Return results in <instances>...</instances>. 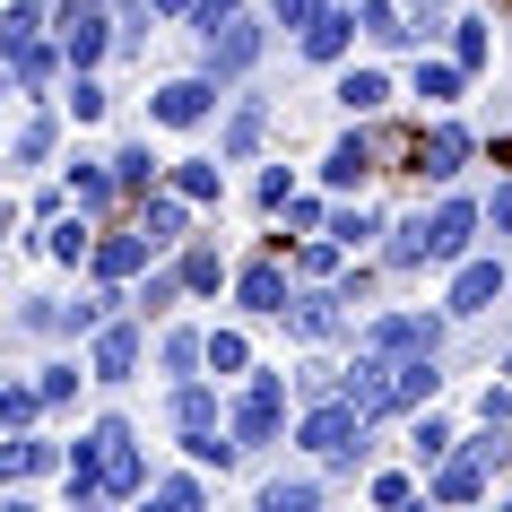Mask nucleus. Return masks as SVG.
I'll list each match as a JSON object with an SVG mask.
<instances>
[{
	"label": "nucleus",
	"mask_w": 512,
	"mask_h": 512,
	"mask_svg": "<svg viewBox=\"0 0 512 512\" xmlns=\"http://www.w3.org/2000/svg\"><path fill=\"white\" fill-rule=\"evenodd\" d=\"M339 270H348V243L339 235H304L296 243V278H339Z\"/></svg>",
	"instance_id": "obj_38"
},
{
	"label": "nucleus",
	"mask_w": 512,
	"mask_h": 512,
	"mask_svg": "<svg viewBox=\"0 0 512 512\" xmlns=\"http://www.w3.org/2000/svg\"><path fill=\"white\" fill-rule=\"evenodd\" d=\"M365 426H374V417H365V408H356L348 391H330V400H313V408H304L296 443H304L313 460H356V452H365Z\"/></svg>",
	"instance_id": "obj_4"
},
{
	"label": "nucleus",
	"mask_w": 512,
	"mask_h": 512,
	"mask_svg": "<svg viewBox=\"0 0 512 512\" xmlns=\"http://www.w3.org/2000/svg\"><path fill=\"white\" fill-rule=\"evenodd\" d=\"M53 35L70 53V70H96L122 44V18H113V0H53Z\"/></svg>",
	"instance_id": "obj_2"
},
{
	"label": "nucleus",
	"mask_w": 512,
	"mask_h": 512,
	"mask_svg": "<svg viewBox=\"0 0 512 512\" xmlns=\"http://www.w3.org/2000/svg\"><path fill=\"white\" fill-rule=\"evenodd\" d=\"M0 61H9V79L27 87V96H35V87H53L61 70H70V53H61V35H35V44H18V53H0Z\"/></svg>",
	"instance_id": "obj_22"
},
{
	"label": "nucleus",
	"mask_w": 512,
	"mask_h": 512,
	"mask_svg": "<svg viewBox=\"0 0 512 512\" xmlns=\"http://www.w3.org/2000/svg\"><path fill=\"white\" fill-rule=\"evenodd\" d=\"M148 261H157V235H148V226H96V252H87V270L96 278H113V287H131L139 270H148Z\"/></svg>",
	"instance_id": "obj_7"
},
{
	"label": "nucleus",
	"mask_w": 512,
	"mask_h": 512,
	"mask_svg": "<svg viewBox=\"0 0 512 512\" xmlns=\"http://www.w3.org/2000/svg\"><path fill=\"white\" fill-rule=\"evenodd\" d=\"M148 495H157V504H200L209 486H200V478H157V486H148Z\"/></svg>",
	"instance_id": "obj_50"
},
{
	"label": "nucleus",
	"mask_w": 512,
	"mask_h": 512,
	"mask_svg": "<svg viewBox=\"0 0 512 512\" xmlns=\"http://www.w3.org/2000/svg\"><path fill=\"white\" fill-rule=\"evenodd\" d=\"M235 9H243V0H200V35H209V27H226Z\"/></svg>",
	"instance_id": "obj_54"
},
{
	"label": "nucleus",
	"mask_w": 512,
	"mask_h": 512,
	"mask_svg": "<svg viewBox=\"0 0 512 512\" xmlns=\"http://www.w3.org/2000/svg\"><path fill=\"white\" fill-rule=\"evenodd\" d=\"M61 122H70V113H27V122H18V139H9V165H53V148H61Z\"/></svg>",
	"instance_id": "obj_26"
},
{
	"label": "nucleus",
	"mask_w": 512,
	"mask_h": 512,
	"mask_svg": "<svg viewBox=\"0 0 512 512\" xmlns=\"http://www.w3.org/2000/svg\"><path fill=\"white\" fill-rule=\"evenodd\" d=\"M356 35H365V27H356V9H348V0H330V9H322V18H313V27L296 35V44H304V61H322V70H339V61L356 53Z\"/></svg>",
	"instance_id": "obj_16"
},
{
	"label": "nucleus",
	"mask_w": 512,
	"mask_h": 512,
	"mask_svg": "<svg viewBox=\"0 0 512 512\" xmlns=\"http://www.w3.org/2000/svg\"><path fill=\"white\" fill-rule=\"evenodd\" d=\"M9 217H18V209H9V200H0V226H9Z\"/></svg>",
	"instance_id": "obj_57"
},
{
	"label": "nucleus",
	"mask_w": 512,
	"mask_h": 512,
	"mask_svg": "<svg viewBox=\"0 0 512 512\" xmlns=\"http://www.w3.org/2000/svg\"><path fill=\"white\" fill-rule=\"evenodd\" d=\"M278 217L296 226V243H304V235H322V226H330V209H322V200H287V209H278Z\"/></svg>",
	"instance_id": "obj_46"
},
{
	"label": "nucleus",
	"mask_w": 512,
	"mask_h": 512,
	"mask_svg": "<svg viewBox=\"0 0 512 512\" xmlns=\"http://www.w3.org/2000/svg\"><path fill=\"white\" fill-rule=\"evenodd\" d=\"M478 226H486V200H434L426 209V252L434 261H460V252H469V243H478Z\"/></svg>",
	"instance_id": "obj_12"
},
{
	"label": "nucleus",
	"mask_w": 512,
	"mask_h": 512,
	"mask_svg": "<svg viewBox=\"0 0 512 512\" xmlns=\"http://www.w3.org/2000/svg\"><path fill=\"white\" fill-rule=\"evenodd\" d=\"M261 139H270V105H261V96H243V105L226 113V131H217V157H226V165H243L252 148H261Z\"/></svg>",
	"instance_id": "obj_24"
},
{
	"label": "nucleus",
	"mask_w": 512,
	"mask_h": 512,
	"mask_svg": "<svg viewBox=\"0 0 512 512\" xmlns=\"http://www.w3.org/2000/svg\"><path fill=\"white\" fill-rule=\"evenodd\" d=\"M408 452H417V469H434V460L452 452V426L434 417V400H426V408H408Z\"/></svg>",
	"instance_id": "obj_35"
},
{
	"label": "nucleus",
	"mask_w": 512,
	"mask_h": 512,
	"mask_svg": "<svg viewBox=\"0 0 512 512\" xmlns=\"http://www.w3.org/2000/svg\"><path fill=\"white\" fill-rule=\"evenodd\" d=\"M356 27L374 35V44H417V27L400 18V0H356Z\"/></svg>",
	"instance_id": "obj_37"
},
{
	"label": "nucleus",
	"mask_w": 512,
	"mask_h": 512,
	"mask_svg": "<svg viewBox=\"0 0 512 512\" xmlns=\"http://www.w3.org/2000/svg\"><path fill=\"white\" fill-rule=\"evenodd\" d=\"M174 270H183V296H217V287H226V252L183 235V261H174Z\"/></svg>",
	"instance_id": "obj_28"
},
{
	"label": "nucleus",
	"mask_w": 512,
	"mask_h": 512,
	"mask_svg": "<svg viewBox=\"0 0 512 512\" xmlns=\"http://www.w3.org/2000/svg\"><path fill=\"white\" fill-rule=\"evenodd\" d=\"M460 452L478 460V469H504V460H512V443H504V426H478V434H460Z\"/></svg>",
	"instance_id": "obj_44"
},
{
	"label": "nucleus",
	"mask_w": 512,
	"mask_h": 512,
	"mask_svg": "<svg viewBox=\"0 0 512 512\" xmlns=\"http://www.w3.org/2000/svg\"><path fill=\"white\" fill-rule=\"evenodd\" d=\"M174 304H183V270H157V261H148L139 287H131V313L148 322V313H174Z\"/></svg>",
	"instance_id": "obj_33"
},
{
	"label": "nucleus",
	"mask_w": 512,
	"mask_h": 512,
	"mask_svg": "<svg viewBox=\"0 0 512 512\" xmlns=\"http://www.w3.org/2000/svg\"><path fill=\"white\" fill-rule=\"evenodd\" d=\"M287 296H296V270H287V261H243L235 270V304L252 313V322H278Z\"/></svg>",
	"instance_id": "obj_13"
},
{
	"label": "nucleus",
	"mask_w": 512,
	"mask_h": 512,
	"mask_svg": "<svg viewBox=\"0 0 512 512\" xmlns=\"http://www.w3.org/2000/svg\"><path fill=\"white\" fill-rule=\"evenodd\" d=\"M443 322H452V313H374V322L356 330V348H374V356H426V348H443Z\"/></svg>",
	"instance_id": "obj_6"
},
{
	"label": "nucleus",
	"mask_w": 512,
	"mask_h": 512,
	"mask_svg": "<svg viewBox=\"0 0 512 512\" xmlns=\"http://www.w3.org/2000/svg\"><path fill=\"white\" fill-rule=\"evenodd\" d=\"M278 322H287V339H304V348H330V339L356 322V304H348V287H339V278H304Z\"/></svg>",
	"instance_id": "obj_1"
},
{
	"label": "nucleus",
	"mask_w": 512,
	"mask_h": 512,
	"mask_svg": "<svg viewBox=\"0 0 512 512\" xmlns=\"http://www.w3.org/2000/svg\"><path fill=\"white\" fill-rule=\"evenodd\" d=\"M105 426V478H96V495L105 504H131V495H148V460H139V434L122 426V417H96Z\"/></svg>",
	"instance_id": "obj_10"
},
{
	"label": "nucleus",
	"mask_w": 512,
	"mask_h": 512,
	"mask_svg": "<svg viewBox=\"0 0 512 512\" xmlns=\"http://www.w3.org/2000/svg\"><path fill=\"white\" fill-rule=\"evenodd\" d=\"M0 426H9V382H0Z\"/></svg>",
	"instance_id": "obj_56"
},
{
	"label": "nucleus",
	"mask_w": 512,
	"mask_h": 512,
	"mask_svg": "<svg viewBox=\"0 0 512 512\" xmlns=\"http://www.w3.org/2000/svg\"><path fill=\"white\" fill-rule=\"evenodd\" d=\"M330 235L356 252V243H374V235H382V217H374V209H330Z\"/></svg>",
	"instance_id": "obj_45"
},
{
	"label": "nucleus",
	"mask_w": 512,
	"mask_h": 512,
	"mask_svg": "<svg viewBox=\"0 0 512 512\" xmlns=\"http://www.w3.org/2000/svg\"><path fill=\"white\" fill-rule=\"evenodd\" d=\"M105 79H96V70H70V96H61V113H70V122H105Z\"/></svg>",
	"instance_id": "obj_40"
},
{
	"label": "nucleus",
	"mask_w": 512,
	"mask_h": 512,
	"mask_svg": "<svg viewBox=\"0 0 512 512\" xmlns=\"http://www.w3.org/2000/svg\"><path fill=\"white\" fill-rule=\"evenodd\" d=\"M79 382H96V374H79L70 356H53V365L35 374V391H44V408H70V400H79Z\"/></svg>",
	"instance_id": "obj_42"
},
{
	"label": "nucleus",
	"mask_w": 512,
	"mask_h": 512,
	"mask_svg": "<svg viewBox=\"0 0 512 512\" xmlns=\"http://www.w3.org/2000/svg\"><path fill=\"white\" fill-rule=\"evenodd\" d=\"M486 478H495V469H478V460H469V452H443V460H434V469H426V495H434V504H478V495H486Z\"/></svg>",
	"instance_id": "obj_20"
},
{
	"label": "nucleus",
	"mask_w": 512,
	"mask_h": 512,
	"mask_svg": "<svg viewBox=\"0 0 512 512\" xmlns=\"http://www.w3.org/2000/svg\"><path fill=\"white\" fill-rule=\"evenodd\" d=\"M191 209H200V200H183V191H174V183H165V191H148V200H139V226L157 235V252H165V243H183V235H191Z\"/></svg>",
	"instance_id": "obj_25"
},
{
	"label": "nucleus",
	"mask_w": 512,
	"mask_h": 512,
	"mask_svg": "<svg viewBox=\"0 0 512 512\" xmlns=\"http://www.w3.org/2000/svg\"><path fill=\"white\" fill-rule=\"evenodd\" d=\"M226 434H235L243 452H261L287 434V374H243L235 408H226Z\"/></svg>",
	"instance_id": "obj_3"
},
{
	"label": "nucleus",
	"mask_w": 512,
	"mask_h": 512,
	"mask_svg": "<svg viewBox=\"0 0 512 512\" xmlns=\"http://www.w3.org/2000/svg\"><path fill=\"white\" fill-rule=\"evenodd\" d=\"M408 96H417L426 113H452L460 96H469V70H460L452 53H417V79H408Z\"/></svg>",
	"instance_id": "obj_18"
},
{
	"label": "nucleus",
	"mask_w": 512,
	"mask_h": 512,
	"mask_svg": "<svg viewBox=\"0 0 512 512\" xmlns=\"http://www.w3.org/2000/svg\"><path fill=\"white\" fill-rule=\"evenodd\" d=\"M434 391H443V374H434V348H426V356H391V417L426 408Z\"/></svg>",
	"instance_id": "obj_23"
},
{
	"label": "nucleus",
	"mask_w": 512,
	"mask_h": 512,
	"mask_svg": "<svg viewBox=\"0 0 512 512\" xmlns=\"http://www.w3.org/2000/svg\"><path fill=\"white\" fill-rule=\"evenodd\" d=\"M469 157H478V139L460 131V122H426V131L408 139V174H417V183H452Z\"/></svg>",
	"instance_id": "obj_8"
},
{
	"label": "nucleus",
	"mask_w": 512,
	"mask_h": 512,
	"mask_svg": "<svg viewBox=\"0 0 512 512\" xmlns=\"http://www.w3.org/2000/svg\"><path fill=\"white\" fill-rule=\"evenodd\" d=\"M486 226L512 243V183H495V200H486Z\"/></svg>",
	"instance_id": "obj_53"
},
{
	"label": "nucleus",
	"mask_w": 512,
	"mask_h": 512,
	"mask_svg": "<svg viewBox=\"0 0 512 512\" xmlns=\"http://www.w3.org/2000/svg\"><path fill=\"white\" fill-rule=\"evenodd\" d=\"M157 18H200V0H148Z\"/></svg>",
	"instance_id": "obj_55"
},
{
	"label": "nucleus",
	"mask_w": 512,
	"mask_h": 512,
	"mask_svg": "<svg viewBox=\"0 0 512 512\" xmlns=\"http://www.w3.org/2000/svg\"><path fill=\"white\" fill-rule=\"evenodd\" d=\"M504 382H512V348H504Z\"/></svg>",
	"instance_id": "obj_59"
},
{
	"label": "nucleus",
	"mask_w": 512,
	"mask_h": 512,
	"mask_svg": "<svg viewBox=\"0 0 512 512\" xmlns=\"http://www.w3.org/2000/svg\"><path fill=\"white\" fill-rule=\"evenodd\" d=\"M261 44H270V27H261V18H226V27H209V61H200V70H217V79H243V70H252V61H261Z\"/></svg>",
	"instance_id": "obj_14"
},
{
	"label": "nucleus",
	"mask_w": 512,
	"mask_h": 512,
	"mask_svg": "<svg viewBox=\"0 0 512 512\" xmlns=\"http://www.w3.org/2000/svg\"><path fill=\"white\" fill-rule=\"evenodd\" d=\"M87 252H96V209H61V217H44V261L79 270Z\"/></svg>",
	"instance_id": "obj_19"
},
{
	"label": "nucleus",
	"mask_w": 512,
	"mask_h": 512,
	"mask_svg": "<svg viewBox=\"0 0 512 512\" xmlns=\"http://www.w3.org/2000/svg\"><path fill=\"white\" fill-rule=\"evenodd\" d=\"M313 504H322V486H313V478H270V486H261V512H313Z\"/></svg>",
	"instance_id": "obj_43"
},
{
	"label": "nucleus",
	"mask_w": 512,
	"mask_h": 512,
	"mask_svg": "<svg viewBox=\"0 0 512 512\" xmlns=\"http://www.w3.org/2000/svg\"><path fill=\"white\" fill-rule=\"evenodd\" d=\"M70 200H79V209H113V200H122L113 157H79V165H70Z\"/></svg>",
	"instance_id": "obj_31"
},
{
	"label": "nucleus",
	"mask_w": 512,
	"mask_h": 512,
	"mask_svg": "<svg viewBox=\"0 0 512 512\" xmlns=\"http://www.w3.org/2000/svg\"><path fill=\"white\" fill-rule=\"evenodd\" d=\"M139 356H148V330L122 322V313H113L105 330H87V374H96V382H131Z\"/></svg>",
	"instance_id": "obj_11"
},
{
	"label": "nucleus",
	"mask_w": 512,
	"mask_h": 512,
	"mask_svg": "<svg viewBox=\"0 0 512 512\" xmlns=\"http://www.w3.org/2000/svg\"><path fill=\"white\" fill-rule=\"evenodd\" d=\"M374 174H382V139H374V131H348V139L322 157V191H365Z\"/></svg>",
	"instance_id": "obj_15"
},
{
	"label": "nucleus",
	"mask_w": 512,
	"mask_h": 512,
	"mask_svg": "<svg viewBox=\"0 0 512 512\" xmlns=\"http://www.w3.org/2000/svg\"><path fill=\"white\" fill-rule=\"evenodd\" d=\"M391 96H400V87H391V70H339V105H348V122H374V113H391Z\"/></svg>",
	"instance_id": "obj_21"
},
{
	"label": "nucleus",
	"mask_w": 512,
	"mask_h": 512,
	"mask_svg": "<svg viewBox=\"0 0 512 512\" xmlns=\"http://www.w3.org/2000/svg\"><path fill=\"white\" fill-rule=\"evenodd\" d=\"M382 261H391V270H426V261H434V252H426V209L391 226V243H382Z\"/></svg>",
	"instance_id": "obj_36"
},
{
	"label": "nucleus",
	"mask_w": 512,
	"mask_h": 512,
	"mask_svg": "<svg viewBox=\"0 0 512 512\" xmlns=\"http://www.w3.org/2000/svg\"><path fill=\"white\" fill-rule=\"evenodd\" d=\"M287 200H296V174H287V165H270V174H261V209H287Z\"/></svg>",
	"instance_id": "obj_49"
},
{
	"label": "nucleus",
	"mask_w": 512,
	"mask_h": 512,
	"mask_svg": "<svg viewBox=\"0 0 512 512\" xmlns=\"http://www.w3.org/2000/svg\"><path fill=\"white\" fill-rule=\"evenodd\" d=\"M35 35H53V9L44 0H0V53H18Z\"/></svg>",
	"instance_id": "obj_29"
},
{
	"label": "nucleus",
	"mask_w": 512,
	"mask_h": 512,
	"mask_svg": "<svg viewBox=\"0 0 512 512\" xmlns=\"http://www.w3.org/2000/svg\"><path fill=\"white\" fill-rule=\"evenodd\" d=\"M157 174H165V165L148 157V148H122V157H113V183H122V200H148V191H157Z\"/></svg>",
	"instance_id": "obj_41"
},
{
	"label": "nucleus",
	"mask_w": 512,
	"mask_h": 512,
	"mask_svg": "<svg viewBox=\"0 0 512 512\" xmlns=\"http://www.w3.org/2000/svg\"><path fill=\"white\" fill-rule=\"evenodd\" d=\"M452 61L478 79L486 61H495V18H452Z\"/></svg>",
	"instance_id": "obj_34"
},
{
	"label": "nucleus",
	"mask_w": 512,
	"mask_h": 512,
	"mask_svg": "<svg viewBox=\"0 0 512 512\" xmlns=\"http://www.w3.org/2000/svg\"><path fill=\"white\" fill-rule=\"evenodd\" d=\"M495 296H504V261H495V252H460L443 313H452V322H478V313H495Z\"/></svg>",
	"instance_id": "obj_9"
},
{
	"label": "nucleus",
	"mask_w": 512,
	"mask_h": 512,
	"mask_svg": "<svg viewBox=\"0 0 512 512\" xmlns=\"http://www.w3.org/2000/svg\"><path fill=\"white\" fill-rule=\"evenodd\" d=\"M165 183L183 191V200H200V209H209V200H226V157H183Z\"/></svg>",
	"instance_id": "obj_30"
},
{
	"label": "nucleus",
	"mask_w": 512,
	"mask_h": 512,
	"mask_svg": "<svg viewBox=\"0 0 512 512\" xmlns=\"http://www.w3.org/2000/svg\"><path fill=\"white\" fill-rule=\"evenodd\" d=\"M9 87H18V79H9V70H0V96H9Z\"/></svg>",
	"instance_id": "obj_58"
},
{
	"label": "nucleus",
	"mask_w": 512,
	"mask_h": 512,
	"mask_svg": "<svg viewBox=\"0 0 512 512\" xmlns=\"http://www.w3.org/2000/svg\"><path fill=\"white\" fill-rule=\"evenodd\" d=\"M330 391H339V365H322V356H313V365H304V400H330Z\"/></svg>",
	"instance_id": "obj_51"
},
{
	"label": "nucleus",
	"mask_w": 512,
	"mask_h": 512,
	"mask_svg": "<svg viewBox=\"0 0 512 512\" xmlns=\"http://www.w3.org/2000/svg\"><path fill=\"white\" fill-rule=\"evenodd\" d=\"M209 374H217V382H226V374H235V382L252 374V339H243L235 322H226V330H209Z\"/></svg>",
	"instance_id": "obj_39"
},
{
	"label": "nucleus",
	"mask_w": 512,
	"mask_h": 512,
	"mask_svg": "<svg viewBox=\"0 0 512 512\" xmlns=\"http://www.w3.org/2000/svg\"><path fill=\"white\" fill-rule=\"evenodd\" d=\"M478 417H486V426H512V382H504V391H495V382H486V400H478Z\"/></svg>",
	"instance_id": "obj_52"
},
{
	"label": "nucleus",
	"mask_w": 512,
	"mask_h": 512,
	"mask_svg": "<svg viewBox=\"0 0 512 512\" xmlns=\"http://www.w3.org/2000/svg\"><path fill=\"white\" fill-rule=\"evenodd\" d=\"M209 426H226L217 391H209L200 374H191V382H174V434H209Z\"/></svg>",
	"instance_id": "obj_27"
},
{
	"label": "nucleus",
	"mask_w": 512,
	"mask_h": 512,
	"mask_svg": "<svg viewBox=\"0 0 512 512\" xmlns=\"http://www.w3.org/2000/svg\"><path fill=\"white\" fill-rule=\"evenodd\" d=\"M217 70H183V79H165L157 96H148V122H165V131H200V122H209L217 113Z\"/></svg>",
	"instance_id": "obj_5"
},
{
	"label": "nucleus",
	"mask_w": 512,
	"mask_h": 512,
	"mask_svg": "<svg viewBox=\"0 0 512 512\" xmlns=\"http://www.w3.org/2000/svg\"><path fill=\"white\" fill-rule=\"evenodd\" d=\"M365 495H374V504H408V495H417V478H408V469H382Z\"/></svg>",
	"instance_id": "obj_48"
},
{
	"label": "nucleus",
	"mask_w": 512,
	"mask_h": 512,
	"mask_svg": "<svg viewBox=\"0 0 512 512\" xmlns=\"http://www.w3.org/2000/svg\"><path fill=\"white\" fill-rule=\"evenodd\" d=\"M157 365L174 382H191V374H209V330H165V348H157Z\"/></svg>",
	"instance_id": "obj_32"
},
{
	"label": "nucleus",
	"mask_w": 512,
	"mask_h": 512,
	"mask_svg": "<svg viewBox=\"0 0 512 512\" xmlns=\"http://www.w3.org/2000/svg\"><path fill=\"white\" fill-rule=\"evenodd\" d=\"M322 9H330V0H270V18H278V27H313V18H322Z\"/></svg>",
	"instance_id": "obj_47"
},
{
	"label": "nucleus",
	"mask_w": 512,
	"mask_h": 512,
	"mask_svg": "<svg viewBox=\"0 0 512 512\" xmlns=\"http://www.w3.org/2000/svg\"><path fill=\"white\" fill-rule=\"evenodd\" d=\"M53 469H61V443L9 426V443H0V486H35V478H53Z\"/></svg>",
	"instance_id": "obj_17"
}]
</instances>
